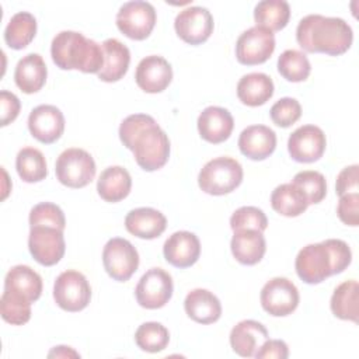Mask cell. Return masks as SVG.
<instances>
[{
    "mask_svg": "<svg viewBox=\"0 0 359 359\" xmlns=\"http://www.w3.org/2000/svg\"><path fill=\"white\" fill-rule=\"evenodd\" d=\"M119 139L133 151L137 165L144 171L161 168L170 157V140L153 116L133 114L119 126Z\"/></svg>",
    "mask_w": 359,
    "mask_h": 359,
    "instance_id": "cell-1",
    "label": "cell"
},
{
    "mask_svg": "<svg viewBox=\"0 0 359 359\" xmlns=\"http://www.w3.org/2000/svg\"><path fill=\"white\" fill-rule=\"evenodd\" d=\"M296 41L306 52L338 56L351 48L353 32L342 18L309 14L296 28Z\"/></svg>",
    "mask_w": 359,
    "mask_h": 359,
    "instance_id": "cell-2",
    "label": "cell"
},
{
    "mask_svg": "<svg viewBox=\"0 0 359 359\" xmlns=\"http://www.w3.org/2000/svg\"><path fill=\"white\" fill-rule=\"evenodd\" d=\"M352 261L349 245L339 238H328L321 243L303 247L294 261L297 276L309 283L317 285L331 275L344 272Z\"/></svg>",
    "mask_w": 359,
    "mask_h": 359,
    "instance_id": "cell-3",
    "label": "cell"
},
{
    "mask_svg": "<svg viewBox=\"0 0 359 359\" xmlns=\"http://www.w3.org/2000/svg\"><path fill=\"white\" fill-rule=\"evenodd\" d=\"M53 63L63 70L97 73L104 66L102 46L76 31L56 34L50 43Z\"/></svg>",
    "mask_w": 359,
    "mask_h": 359,
    "instance_id": "cell-4",
    "label": "cell"
},
{
    "mask_svg": "<svg viewBox=\"0 0 359 359\" xmlns=\"http://www.w3.org/2000/svg\"><path fill=\"white\" fill-rule=\"evenodd\" d=\"M243 181V167L233 157H216L208 161L198 175L199 188L209 195L233 192Z\"/></svg>",
    "mask_w": 359,
    "mask_h": 359,
    "instance_id": "cell-5",
    "label": "cell"
},
{
    "mask_svg": "<svg viewBox=\"0 0 359 359\" xmlns=\"http://www.w3.org/2000/svg\"><path fill=\"white\" fill-rule=\"evenodd\" d=\"M95 161L83 149L72 147L62 151L56 160L55 172L60 184L69 188H83L95 177Z\"/></svg>",
    "mask_w": 359,
    "mask_h": 359,
    "instance_id": "cell-6",
    "label": "cell"
},
{
    "mask_svg": "<svg viewBox=\"0 0 359 359\" xmlns=\"http://www.w3.org/2000/svg\"><path fill=\"white\" fill-rule=\"evenodd\" d=\"M53 299L62 310L70 313L81 311L91 299V287L87 278L74 269L62 272L53 285Z\"/></svg>",
    "mask_w": 359,
    "mask_h": 359,
    "instance_id": "cell-7",
    "label": "cell"
},
{
    "mask_svg": "<svg viewBox=\"0 0 359 359\" xmlns=\"http://www.w3.org/2000/svg\"><path fill=\"white\" fill-rule=\"evenodd\" d=\"M156 20L157 14L153 4L142 0L128 1L116 13L118 29L135 41L146 39L151 34Z\"/></svg>",
    "mask_w": 359,
    "mask_h": 359,
    "instance_id": "cell-8",
    "label": "cell"
},
{
    "mask_svg": "<svg viewBox=\"0 0 359 359\" xmlns=\"http://www.w3.org/2000/svg\"><path fill=\"white\" fill-rule=\"evenodd\" d=\"M102 264L114 280L126 282L137 271L139 254L130 241L122 237H114L104 245Z\"/></svg>",
    "mask_w": 359,
    "mask_h": 359,
    "instance_id": "cell-9",
    "label": "cell"
},
{
    "mask_svg": "<svg viewBox=\"0 0 359 359\" xmlns=\"http://www.w3.org/2000/svg\"><path fill=\"white\" fill-rule=\"evenodd\" d=\"M174 285L171 275L161 268H150L139 279L135 296L139 306L156 310L164 307L172 296Z\"/></svg>",
    "mask_w": 359,
    "mask_h": 359,
    "instance_id": "cell-10",
    "label": "cell"
},
{
    "mask_svg": "<svg viewBox=\"0 0 359 359\" xmlns=\"http://www.w3.org/2000/svg\"><path fill=\"white\" fill-rule=\"evenodd\" d=\"M275 50V35L262 27L245 29L236 42V57L241 65L254 66L266 62Z\"/></svg>",
    "mask_w": 359,
    "mask_h": 359,
    "instance_id": "cell-11",
    "label": "cell"
},
{
    "mask_svg": "<svg viewBox=\"0 0 359 359\" xmlns=\"http://www.w3.org/2000/svg\"><path fill=\"white\" fill-rule=\"evenodd\" d=\"M28 248L36 262L43 266L57 264L66 250L63 230L50 226H32L28 237Z\"/></svg>",
    "mask_w": 359,
    "mask_h": 359,
    "instance_id": "cell-12",
    "label": "cell"
},
{
    "mask_svg": "<svg viewBox=\"0 0 359 359\" xmlns=\"http://www.w3.org/2000/svg\"><path fill=\"white\" fill-rule=\"evenodd\" d=\"M261 306L273 317L292 314L299 306V290L287 278H272L261 290Z\"/></svg>",
    "mask_w": 359,
    "mask_h": 359,
    "instance_id": "cell-13",
    "label": "cell"
},
{
    "mask_svg": "<svg viewBox=\"0 0 359 359\" xmlns=\"http://www.w3.org/2000/svg\"><path fill=\"white\" fill-rule=\"evenodd\" d=\"M177 35L189 45H199L209 39L213 32V17L201 6H191L181 10L174 21Z\"/></svg>",
    "mask_w": 359,
    "mask_h": 359,
    "instance_id": "cell-14",
    "label": "cell"
},
{
    "mask_svg": "<svg viewBox=\"0 0 359 359\" xmlns=\"http://www.w3.org/2000/svg\"><path fill=\"white\" fill-rule=\"evenodd\" d=\"M327 139L324 132L316 125L297 128L287 140V151L297 163H314L325 151Z\"/></svg>",
    "mask_w": 359,
    "mask_h": 359,
    "instance_id": "cell-15",
    "label": "cell"
},
{
    "mask_svg": "<svg viewBox=\"0 0 359 359\" xmlns=\"http://www.w3.org/2000/svg\"><path fill=\"white\" fill-rule=\"evenodd\" d=\"M28 129L38 142L50 144L63 135L65 116L55 105H38L28 116Z\"/></svg>",
    "mask_w": 359,
    "mask_h": 359,
    "instance_id": "cell-16",
    "label": "cell"
},
{
    "mask_svg": "<svg viewBox=\"0 0 359 359\" xmlns=\"http://www.w3.org/2000/svg\"><path fill=\"white\" fill-rule=\"evenodd\" d=\"M135 80L144 93L156 94L164 91L172 80V67L161 56L143 57L135 72Z\"/></svg>",
    "mask_w": 359,
    "mask_h": 359,
    "instance_id": "cell-17",
    "label": "cell"
},
{
    "mask_svg": "<svg viewBox=\"0 0 359 359\" xmlns=\"http://www.w3.org/2000/svg\"><path fill=\"white\" fill-rule=\"evenodd\" d=\"M164 258L175 268L192 266L201 255L199 238L187 230L172 233L163 247Z\"/></svg>",
    "mask_w": 359,
    "mask_h": 359,
    "instance_id": "cell-18",
    "label": "cell"
},
{
    "mask_svg": "<svg viewBox=\"0 0 359 359\" xmlns=\"http://www.w3.org/2000/svg\"><path fill=\"white\" fill-rule=\"evenodd\" d=\"M238 149L251 160H265L276 149V133L265 125L247 126L240 133Z\"/></svg>",
    "mask_w": 359,
    "mask_h": 359,
    "instance_id": "cell-19",
    "label": "cell"
},
{
    "mask_svg": "<svg viewBox=\"0 0 359 359\" xmlns=\"http://www.w3.org/2000/svg\"><path fill=\"white\" fill-rule=\"evenodd\" d=\"M234 119L222 107H208L198 116V130L203 140L217 144L227 140L233 132Z\"/></svg>",
    "mask_w": 359,
    "mask_h": 359,
    "instance_id": "cell-20",
    "label": "cell"
},
{
    "mask_svg": "<svg viewBox=\"0 0 359 359\" xmlns=\"http://www.w3.org/2000/svg\"><path fill=\"white\" fill-rule=\"evenodd\" d=\"M268 338L269 334L264 324L255 320H243L233 327L230 332V345L237 355L251 358Z\"/></svg>",
    "mask_w": 359,
    "mask_h": 359,
    "instance_id": "cell-21",
    "label": "cell"
},
{
    "mask_svg": "<svg viewBox=\"0 0 359 359\" xmlns=\"http://www.w3.org/2000/svg\"><path fill=\"white\" fill-rule=\"evenodd\" d=\"M126 230L144 240H151L161 236L167 227L165 216L153 208L132 209L125 217Z\"/></svg>",
    "mask_w": 359,
    "mask_h": 359,
    "instance_id": "cell-22",
    "label": "cell"
},
{
    "mask_svg": "<svg viewBox=\"0 0 359 359\" xmlns=\"http://www.w3.org/2000/svg\"><path fill=\"white\" fill-rule=\"evenodd\" d=\"M104 66L98 72V79L105 83L121 80L129 67L130 52L129 48L115 38H108L102 43Z\"/></svg>",
    "mask_w": 359,
    "mask_h": 359,
    "instance_id": "cell-23",
    "label": "cell"
},
{
    "mask_svg": "<svg viewBox=\"0 0 359 359\" xmlns=\"http://www.w3.org/2000/svg\"><path fill=\"white\" fill-rule=\"evenodd\" d=\"M230 247L233 257L243 265L258 264L266 251V243L262 233L252 229L236 230Z\"/></svg>",
    "mask_w": 359,
    "mask_h": 359,
    "instance_id": "cell-24",
    "label": "cell"
},
{
    "mask_svg": "<svg viewBox=\"0 0 359 359\" xmlns=\"http://www.w3.org/2000/svg\"><path fill=\"white\" fill-rule=\"evenodd\" d=\"M184 309L187 316L199 324H213L222 316L220 300L206 289L191 290L184 300Z\"/></svg>",
    "mask_w": 359,
    "mask_h": 359,
    "instance_id": "cell-25",
    "label": "cell"
},
{
    "mask_svg": "<svg viewBox=\"0 0 359 359\" xmlns=\"http://www.w3.org/2000/svg\"><path fill=\"white\" fill-rule=\"evenodd\" d=\"M48 69L41 55L28 53L18 60L14 72V81L17 87L25 94L39 91L46 81Z\"/></svg>",
    "mask_w": 359,
    "mask_h": 359,
    "instance_id": "cell-26",
    "label": "cell"
},
{
    "mask_svg": "<svg viewBox=\"0 0 359 359\" xmlns=\"http://www.w3.org/2000/svg\"><path fill=\"white\" fill-rule=\"evenodd\" d=\"M4 290L34 303L41 297L42 279L31 266L15 265L4 278Z\"/></svg>",
    "mask_w": 359,
    "mask_h": 359,
    "instance_id": "cell-27",
    "label": "cell"
},
{
    "mask_svg": "<svg viewBox=\"0 0 359 359\" xmlns=\"http://www.w3.org/2000/svg\"><path fill=\"white\" fill-rule=\"evenodd\" d=\"M273 81L265 73L244 74L237 83V97L248 107L264 105L273 95Z\"/></svg>",
    "mask_w": 359,
    "mask_h": 359,
    "instance_id": "cell-28",
    "label": "cell"
},
{
    "mask_svg": "<svg viewBox=\"0 0 359 359\" xmlns=\"http://www.w3.org/2000/svg\"><path fill=\"white\" fill-rule=\"evenodd\" d=\"M132 188V178L126 168L121 165H111L105 168L98 181L97 191L98 195L107 202H119L125 199Z\"/></svg>",
    "mask_w": 359,
    "mask_h": 359,
    "instance_id": "cell-29",
    "label": "cell"
},
{
    "mask_svg": "<svg viewBox=\"0 0 359 359\" xmlns=\"http://www.w3.org/2000/svg\"><path fill=\"white\" fill-rule=\"evenodd\" d=\"M271 206L286 217H296L306 212L309 201L306 194L293 182L278 185L271 194Z\"/></svg>",
    "mask_w": 359,
    "mask_h": 359,
    "instance_id": "cell-30",
    "label": "cell"
},
{
    "mask_svg": "<svg viewBox=\"0 0 359 359\" xmlns=\"http://www.w3.org/2000/svg\"><path fill=\"white\" fill-rule=\"evenodd\" d=\"M359 286L355 279L342 282L331 296V311L341 320L359 321V303H358Z\"/></svg>",
    "mask_w": 359,
    "mask_h": 359,
    "instance_id": "cell-31",
    "label": "cell"
},
{
    "mask_svg": "<svg viewBox=\"0 0 359 359\" xmlns=\"http://www.w3.org/2000/svg\"><path fill=\"white\" fill-rule=\"evenodd\" d=\"M35 17L28 11H18L10 18L4 29V41L11 49L20 50L31 43V41L35 38Z\"/></svg>",
    "mask_w": 359,
    "mask_h": 359,
    "instance_id": "cell-32",
    "label": "cell"
},
{
    "mask_svg": "<svg viewBox=\"0 0 359 359\" xmlns=\"http://www.w3.org/2000/svg\"><path fill=\"white\" fill-rule=\"evenodd\" d=\"M290 18V7L285 0H262L254 8V20L257 27L269 31L283 29Z\"/></svg>",
    "mask_w": 359,
    "mask_h": 359,
    "instance_id": "cell-33",
    "label": "cell"
},
{
    "mask_svg": "<svg viewBox=\"0 0 359 359\" xmlns=\"http://www.w3.org/2000/svg\"><path fill=\"white\" fill-rule=\"evenodd\" d=\"M15 168L20 178L25 182H39L48 175L45 156L35 147H22L18 151Z\"/></svg>",
    "mask_w": 359,
    "mask_h": 359,
    "instance_id": "cell-34",
    "label": "cell"
},
{
    "mask_svg": "<svg viewBox=\"0 0 359 359\" xmlns=\"http://www.w3.org/2000/svg\"><path fill=\"white\" fill-rule=\"evenodd\" d=\"M278 72L287 81L300 83L310 76L311 65L303 52L286 49L278 59Z\"/></svg>",
    "mask_w": 359,
    "mask_h": 359,
    "instance_id": "cell-35",
    "label": "cell"
},
{
    "mask_svg": "<svg viewBox=\"0 0 359 359\" xmlns=\"http://www.w3.org/2000/svg\"><path fill=\"white\" fill-rule=\"evenodd\" d=\"M170 341V332L168 330L156 321H149L143 323L139 325V328L135 332V342L136 345L150 353H157L161 352L163 349L167 348Z\"/></svg>",
    "mask_w": 359,
    "mask_h": 359,
    "instance_id": "cell-36",
    "label": "cell"
},
{
    "mask_svg": "<svg viewBox=\"0 0 359 359\" xmlns=\"http://www.w3.org/2000/svg\"><path fill=\"white\" fill-rule=\"evenodd\" d=\"M31 304L28 300L4 290L0 299V313L6 323L22 325L31 318Z\"/></svg>",
    "mask_w": 359,
    "mask_h": 359,
    "instance_id": "cell-37",
    "label": "cell"
},
{
    "mask_svg": "<svg viewBox=\"0 0 359 359\" xmlns=\"http://www.w3.org/2000/svg\"><path fill=\"white\" fill-rule=\"evenodd\" d=\"M292 182L306 194L309 205L320 203L325 198V194H327L325 177L318 171H313V170L300 171L293 177Z\"/></svg>",
    "mask_w": 359,
    "mask_h": 359,
    "instance_id": "cell-38",
    "label": "cell"
},
{
    "mask_svg": "<svg viewBox=\"0 0 359 359\" xmlns=\"http://www.w3.org/2000/svg\"><path fill=\"white\" fill-rule=\"evenodd\" d=\"M32 226H50L60 230L66 227L63 210L52 202H41L29 212V227Z\"/></svg>",
    "mask_w": 359,
    "mask_h": 359,
    "instance_id": "cell-39",
    "label": "cell"
},
{
    "mask_svg": "<svg viewBox=\"0 0 359 359\" xmlns=\"http://www.w3.org/2000/svg\"><path fill=\"white\" fill-rule=\"evenodd\" d=\"M230 227L233 231L243 230V229H252L262 233L268 227V219L259 208L241 206L231 215Z\"/></svg>",
    "mask_w": 359,
    "mask_h": 359,
    "instance_id": "cell-40",
    "label": "cell"
},
{
    "mask_svg": "<svg viewBox=\"0 0 359 359\" xmlns=\"http://www.w3.org/2000/svg\"><path fill=\"white\" fill-rule=\"evenodd\" d=\"M269 115L275 125L280 128H289L302 116V107L297 100L292 97H283L272 105Z\"/></svg>",
    "mask_w": 359,
    "mask_h": 359,
    "instance_id": "cell-41",
    "label": "cell"
},
{
    "mask_svg": "<svg viewBox=\"0 0 359 359\" xmlns=\"http://www.w3.org/2000/svg\"><path fill=\"white\" fill-rule=\"evenodd\" d=\"M337 213L342 223L356 227L359 224V192L341 195Z\"/></svg>",
    "mask_w": 359,
    "mask_h": 359,
    "instance_id": "cell-42",
    "label": "cell"
},
{
    "mask_svg": "<svg viewBox=\"0 0 359 359\" xmlns=\"http://www.w3.org/2000/svg\"><path fill=\"white\" fill-rule=\"evenodd\" d=\"M0 105H1V126H7L18 116L21 109V102L15 94L7 90H1Z\"/></svg>",
    "mask_w": 359,
    "mask_h": 359,
    "instance_id": "cell-43",
    "label": "cell"
},
{
    "mask_svg": "<svg viewBox=\"0 0 359 359\" xmlns=\"http://www.w3.org/2000/svg\"><path fill=\"white\" fill-rule=\"evenodd\" d=\"M358 181H359V167L358 164L345 167L337 177L335 189L341 196L349 192H358Z\"/></svg>",
    "mask_w": 359,
    "mask_h": 359,
    "instance_id": "cell-44",
    "label": "cell"
},
{
    "mask_svg": "<svg viewBox=\"0 0 359 359\" xmlns=\"http://www.w3.org/2000/svg\"><path fill=\"white\" fill-rule=\"evenodd\" d=\"M258 359H286L289 356V348L282 339H266L254 355Z\"/></svg>",
    "mask_w": 359,
    "mask_h": 359,
    "instance_id": "cell-45",
    "label": "cell"
},
{
    "mask_svg": "<svg viewBox=\"0 0 359 359\" xmlns=\"http://www.w3.org/2000/svg\"><path fill=\"white\" fill-rule=\"evenodd\" d=\"M48 356L49 358H52V356H62V358H67V356H80L77 352H74L70 346H63V345H60V346H55L49 353H48Z\"/></svg>",
    "mask_w": 359,
    "mask_h": 359,
    "instance_id": "cell-46",
    "label": "cell"
}]
</instances>
